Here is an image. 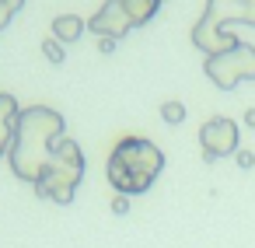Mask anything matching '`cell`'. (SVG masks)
<instances>
[{
    "instance_id": "6da1fadb",
    "label": "cell",
    "mask_w": 255,
    "mask_h": 248,
    "mask_svg": "<svg viewBox=\"0 0 255 248\" xmlns=\"http://www.w3.org/2000/svg\"><path fill=\"white\" fill-rule=\"evenodd\" d=\"M63 116L49 105H28L18 112V123H14V143H11V171L21 178V182H39L42 168L49 164L53 157V147L63 140Z\"/></svg>"
},
{
    "instance_id": "30bf717a",
    "label": "cell",
    "mask_w": 255,
    "mask_h": 248,
    "mask_svg": "<svg viewBox=\"0 0 255 248\" xmlns=\"http://www.w3.org/2000/svg\"><path fill=\"white\" fill-rule=\"evenodd\" d=\"M25 7V0H0V32L11 25V18Z\"/></svg>"
},
{
    "instance_id": "9a60e30c",
    "label": "cell",
    "mask_w": 255,
    "mask_h": 248,
    "mask_svg": "<svg viewBox=\"0 0 255 248\" xmlns=\"http://www.w3.org/2000/svg\"><path fill=\"white\" fill-rule=\"evenodd\" d=\"M98 53H116V39H98Z\"/></svg>"
},
{
    "instance_id": "7a4b0ae2",
    "label": "cell",
    "mask_w": 255,
    "mask_h": 248,
    "mask_svg": "<svg viewBox=\"0 0 255 248\" xmlns=\"http://www.w3.org/2000/svg\"><path fill=\"white\" fill-rule=\"evenodd\" d=\"M164 171V150L147 140V136H126L112 147L109 161H105V175L112 182L116 192L123 196H140L147 192L157 175Z\"/></svg>"
},
{
    "instance_id": "9c48e42d",
    "label": "cell",
    "mask_w": 255,
    "mask_h": 248,
    "mask_svg": "<svg viewBox=\"0 0 255 248\" xmlns=\"http://www.w3.org/2000/svg\"><path fill=\"white\" fill-rule=\"evenodd\" d=\"M84 32H88V21L77 18V14H60V18H53V39L63 42V46L77 42Z\"/></svg>"
},
{
    "instance_id": "ba28073f",
    "label": "cell",
    "mask_w": 255,
    "mask_h": 248,
    "mask_svg": "<svg viewBox=\"0 0 255 248\" xmlns=\"http://www.w3.org/2000/svg\"><path fill=\"white\" fill-rule=\"evenodd\" d=\"M18 112H21L18 98H14V95H7V91H0V157H7V154H11Z\"/></svg>"
},
{
    "instance_id": "7c38bea8",
    "label": "cell",
    "mask_w": 255,
    "mask_h": 248,
    "mask_svg": "<svg viewBox=\"0 0 255 248\" xmlns=\"http://www.w3.org/2000/svg\"><path fill=\"white\" fill-rule=\"evenodd\" d=\"M161 119L171 123V126H178V123L185 119V105H182V102H164V105H161Z\"/></svg>"
},
{
    "instance_id": "52a82bcc",
    "label": "cell",
    "mask_w": 255,
    "mask_h": 248,
    "mask_svg": "<svg viewBox=\"0 0 255 248\" xmlns=\"http://www.w3.org/2000/svg\"><path fill=\"white\" fill-rule=\"evenodd\" d=\"M199 143H203V161L213 164L227 154H238V123L227 116H213L203 123L199 129Z\"/></svg>"
},
{
    "instance_id": "5b68a950",
    "label": "cell",
    "mask_w": 255,
    "mask_h": 248,
    "mask_svg": "<svg viewBox=\"0 0 255 248\" xmlns=\"http://www.w3.org/2000/svg\"><path fill=\"white\" fill-rule=\"evenodd\" d=\"M161 11V0H105L98 7V14L88 21V28L98 39H123L126 32L154 21V14Z\"/></svg>"
},
{
    "instance_id": "e0dca14e",
    "label": "cell",
    "mask_w": 255,
    "mask_h": 248,
    "mask_svg": "<svg viewBox=\"0 0 255 248\" xmlns=\"http://www.w3.org/2000/svg\"><path fill=\"white\" fill-rule=\"evenodd\" d=\"M161 4H164V0H161Z\"/></svg>"
},
{
    "instance_id": "2e32d148",
    "label": "cell",
    "mask_w": 255,
    "mask_h": 248,
    "mask_svg": "<svg viewBox=\"0 0 255 248\" xmlns=\"http://www.w3.org/2000/svg\"><path fill=\"white\" fill-rule=\"evenodd\" d=\"M245 126H248V129H255V109H248V112H245Z\"/></svg>"
},
{
    "instance_id": "5bb4252c",
    "label": "cell",
    "mask_w": 255,
    "mask_h": 248,
    "mask_svg": "<svg viewBox=\"0 0 255 248\" xmlns=\"http://www.w3.org/2000/svg\"><path fill=\"white\" fill-rule=\"evenodd\" d=\"M234 161H238V168H245V171H248V168H255V154H252V150H241V147H238Z\"/></svg>"
},
{
    "instance_id": "277c9868",
    "label": "cell",
    "mask_w": 255,
    "mask_h": 248,
    "mask_svg": "<svg viewBox=\"0 0 255 248\" xmlns=\"http://www.w3.org/2000/svg\"><path fill=\"white\" fill-rule=\"evenodd\" d=\"M81 178H84V154H81V147L74 140L63 136L53 147V157L42 168V175L35 182V192H39V199H49V203L67 206V203H74Z\"/></svg>"
},
{
    "instance_id": "8992f818",
    "label": "cell",
    "mask_w": 255,
    "mask_h": 248,
    "mask_svg": "<svg viewBox=\"0 0 255 248\" xmlns=\"http://www.w3.org/2000/svg\"><path fill=\"white\" fill-rule=\"evenodd\" d=\"M203 70H206V77H210L220 91H234L238 84L255 81V46L238 42V46H234V49H227V53L206 56Z\"/></svg>"
},
{
    "instance_id": "4fadbf2b",
    "label": "cell",
    "mask_w": 255,
    "mask_h": 248,
    "mask_svg": "<svg viewBox=\"0 0 255 248\" xmlns=\"http://www.w3.org/2000/svg\"><path fill=\"white\" fill-rule=\"evenodd\" d=\"M112 213H116V217H126V213H129V196L116 192V196H112Z\"/></svg>"
},
{
    "instance_id": "8fae6325",
    "label": "cell",
    "mask_w": 255,
    "mask_h": 248,
    "mask_svg": "<svg viewBox=\"0 0 255 248\" xmlns=\"http://www.w3.org/2000/svg\"><path fill=\"white\" fill-rule=\"evenodd\" d=\"M42 53H46V60H49L53 67H60V63L67 60V53H63V42H56L53 35H49V39L42 42Z\"/></svg>"
},
{
    "instance_id": "3957f363",
    "label": "cell",
    "mask_w": 255,
    "mask_h": 248,
    "mask_svg": "<svg viewBox=\"0 0 255 248\" xmlns=\"http://www.w3.org/2000/svg\"><path fill=\"white\" fill-rule=\"evenodd\" d=\"M227 25L255 28V0H206L203 18L192 25V46L206 56L234 49L241 39L227 32Z\"/></svg>"
}]
</instances>
